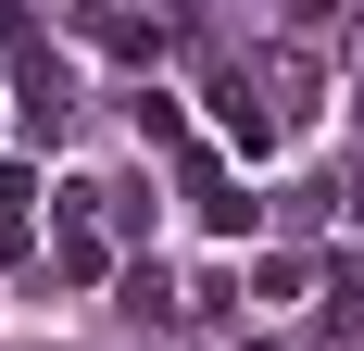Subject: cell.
<instances>
[{
	"mask_svg": "<svg viewBox=\"0 0 364 351\" xmlns=\"http://www.w3.org/2000/svg\"><path fill=\"white\" fill-rule=\"evenodd\" d=\"M126 314H139V326H164V314H176V288H164V264H139V276H126Z\"/></svg>",
	"mask_w": 364,
	"mask_h": 351,
	"instance_id": "obj_7",
	"label": "cell"
},
{
	"mask_svg": "<svg viewBox=\"0 0 364 351\" xmlns=\"http://www.w3.org/2000/svg\"><path fill=\"white\" fill-rule=\"evenodd\" d=\"M139 139H151V151H176V163H188V113L164 101V88H139Z\"/></svg>",
	"mask_w": 364,
	"mask_h": 351,
	"instance_id": "obj_6",
	"label": "cell"
},
{
	"mask_svg": "<svg viewBox=\"0 0 364 351\" xmlns=\"http://www.w3.org/2000/svg\"><path fill=\"white\" fill-rule=\"evenodd\" d=\"M26 201H38V176L0 163V264H26V251H38V213H26Z\"/></svg>",
	"mask_w": 364,
	"mask_h": 351,
	"instance_id": "obj_5",
	"label": "cell"
},
{
	"mask_svg": "<svg viewBox=\"0 0 364 351\" xmlns=\"http://www.w3.org/2000/svg\"><path fill=\"white\" fill-rule=\"evenodd\" d=\"M75 38L113 50V63H164V26H139V13H75Z\"/></svg>",
	"mask_w": 364,
	"mask_h": 351,
	"instance_id": "obj_4",
	"label": "cell"
},
{
	"mask_svg": "<svg viewBox=\"0 0 364 351\" xmlns=\"http://www.w3.org/2000/svg\"><path fill=\"white\" fill-rule=\"evenodd\" d=\"M188 201H201V226H214V239H252V213H264L252 188H226V176L201 163V151H188Z\"/></svg>",
	"mask_w": 364,
	"mask_h": 351,
	"instance_id": "obj_3",
	"label": "cell"
},
{
	"mask_svg": "<svg viewBox=\"0 0 364 351\" xmlns=\"http://www.w3.org/2000/svg\"><path fill=\"white\" fill-rule=\"evenodd\" d=\"M201 101H214V139H226V151H252V163L277 151V126H289V113H264V101H252V75H214Z\"/></svg>",
	"mask_w": 364,
	"mask_h": 351,
	"instance_id": "obj_2",
	"label": "cell"
},
{
	"mask_svg": "<svg viewBox=\"0 0 364 351\" xmlns=\"http://www.w3.org/2000/svg\"><path fill=\"white\" fill-rule=\"evenodd\" d=\"M50 276H63V288H101V276H113V239H101V188H63V239H50Z\"/></svg>",
	"mask_w": 364,
	"mask_h": 351,
	"instance_id": "obj_1",
	"label": "cell"
},
{
	"mask_svg": "<svg viewBox=\"0 0 364 351\" xmlns=\"http://www.w3.org/2000/svg\"><path fill=\"white\" fill-rule=\"evenodd\" d=\"M352 126H364V88H352Z\"/></svg>",
	"mask_w": 364,
	"mask_h": 351,
	"instance_id": "obj_8",
	"label": "cell"
}]
</instances>
